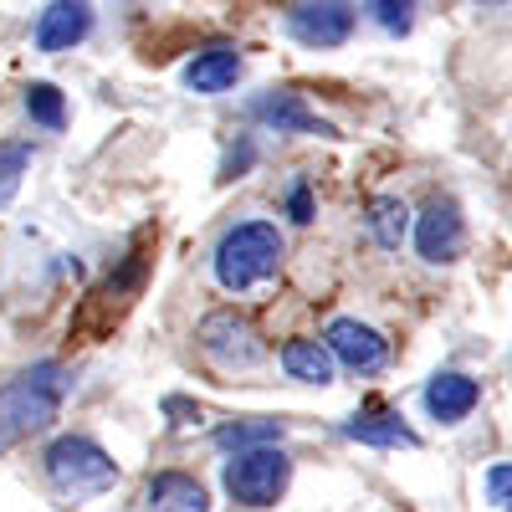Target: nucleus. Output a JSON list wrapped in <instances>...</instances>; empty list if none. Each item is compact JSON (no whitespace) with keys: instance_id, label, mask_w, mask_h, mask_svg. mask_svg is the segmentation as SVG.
Here are the masks:
<instances>
[{"instance_id":"1","label":"nucleus","mask_w":512,"mask_h":512,"mask_svg":"<svg viewBox=\"0 0 512 512\" xmlns=\"http://www.w3.org/2000/svg\"><path fill=\"white\" fill-rule=\"evenodd\" d=\"M67 390H72V379L57 359H41V364L21 369L11 384H0V456L21 446L26 436L47 431L67 400Z\"/></svg>"},{"instance_id":"2","label":"nucleus","mask_w":512,"mask_h":512,"mask_svg":"<svg viewBox=\"0 0 512 512\" xmlns=\"http://www.w3.org/2000/svg\"><path fill=\"white\" fill-rule=\"evenodd\" d=\"M282 256H287V241H282V231L272 221H241L216 246V282L241 297L251 287L272 282L277 267H282Z\"/></svg>"},{"instance_id":"3","label":"nucleus","mask_w":512,"mask_h":512,"mask_svg":"<svg viewBox=\"0 0 512 512\" xmlns=\"http://www.w3.org/2000/svg\"><path fill=\"white\" fill-rule=\"evenodd\" d=\"M47 466V482L57 487V497L82 502V497H103L118 482V461L93 441V436H57L41 456Z\"/></svg>"},{"instance_id":"4","label":"nucleus","mask_w":512,"mask_h":512,"mask_svg":"<svg viewBox=\"0 0 512 512\" xmlns=\"http://www.w3.org/2000/svg\"><path fill=\"white\" fill-rule=\"evenodd\" d=\"M221 482H226V497H231L236 507H277V497H282L287 482H292V456H287L277 441L246 446V451H236V456L226 461Z\"/></svg>"},{"instance_id":"5","label":"nucleus","mask_w":512,"mask_h":512,"mask_svg":"<svg viewBox=\"0 0 512 512\" xmlns=\"http://www.w3.org/2000/svg\"><path fill=\"white\" fill-rule=\"evenodd\" d=\"M200 354L216 364V369H226V374H241V369H256L267 359V349H262V338H256V328L236 313V308H221V313H210L205 323H200Z\"/></svg>"},{"instance_id":"6","label":"nucleus","mask_w":512,"mask_h":512,"mask_svg":"<svg viewBox=\"0 0 512 512\" xmlns=\"http://www.w3.org/2000/svg\"><path fill=\"white\" fill-rule=\"evenodd\" d=\"M282 26L292 41L313 52H333L354 36V0H292L282 11Z\"/></svg>"},{"instance_id":"7","label":"nucleus","mask_w":512,"mask_h":512,"mask_svg":"<svg viewBox=\"0 0 512 512\" xmlns=\"http://www.w3.org/2000/svg\"><path fill=\"white\" fill-rule=\"evenodd\" d=\"M251 118L256 123H267L277 128V134H318V139H338V128L328 118H318L303 93H292V88H267V93H256L251 98Z\"/></svg>"},{"instance_id":"8","label":"nucleus","mask_w":512,"mask_h":512,"mask_svg":"<svg viewBox=\"0 0 512 512\" xmlns=\"http://www.w3.org/2000/svg\"><path fill=\"white\" fill-rule=\"evenodd\" d=\"M323 344H328L333 364H344L354 374H374V369H384V359H390V344L359 318H333Z\"/></svg>"},{"instance_id":"9","label":"nucleus","mask_w":512,"mask_h":512,"mask_svg":"<svg viewBox=\"0 0 512 512\" xmlns=\"http://www.w3.org/2000/svg\"><path fill=\"white\" fill-rule=\"evenodd\" d=\"M88 31H93V6L88 0H52V6L36 16L31 41H36V52L57 57V52H72Z\"/></svg>"},{"instance_id":"10","label":"nucleus","mask_w":512,"mask_h":512,"mask_svg":"<svg viewBox=\"0 0 512 512\" xmlns=\"http://www.w3.org/2000/svg\"><path fill=\"white\" fill-rule=\"evenodd\" d=\"M461 246H466V226H461L456 200H431L425 216H420V226H415V251L431 267H441V262H456Z\"/></svg>"},{"instance_id":"11","label":"nucleus","mask_w":512,"mask_h":512,"mask_svg":"<svg viewBox=\"0 0 512 512\" xmlns=\"http://www.w3.org/2000/svg\"><path fill=\"white\" fill-rule=\"evenodd\" d=\"M425 415L441 420V425H461L466 415H472L482 405V384L472 374H461V369H441L431 384H425Z\"/></svg>"},{"instance_id":"12","label":"nucleus","mask_w":512,"mask_h":512,"mask_svg":"<svg viewBox=\"0 0 512 512\" xmlns=\"http://www.w3.org/2000/svg\"><path fill=\"white\" fill-rule=\"evenodd\" d=\"M236 82H241V52H236V47H205V52H195V62L185 67V88H190V93H205V98L231 93Z\"/></svg>"},{"instance_id":"13","label":"nucleus","mask_w":512,"mask_h":512,"mask_svg":"<svg viewBox=\"0 0 512 512\" xmlns=\"http://www.w3.org/2000/svg\"><path fill=\"white\" fill-rule=\"evenodd\" d=\"M344 436L349 441H364V446H405V451L420 446V436L410 431V425L400 415H390V410H379V405H369L364 415L344 420Z\"/></svg>"},{"instance_id":"14","label":"nucleus","mask_w":512,"mask_h":512,"mask_svg":"<svg viewBox=\"0 0 512 512\" xmlns=\"http://www.w3.org/2000/svg\"><path fill=\"white\" fill-rule=\"evenodd\" d=\"M149 512H210V497L185 472H159L149 482Z\"/></svg>"},{"instance_id":"15","label":"nucleus","mask_w":512,"mask_h":512,"mask_svg":"<svg viewBox=\"0 0 512 512\" xmlns=\"http://www.w3.org/2000/svg\"><path fill=\"white\" fill-rule=\"evenodd\" d=\"M282 369L303 384H333L338 364H333L328 344H318V338H292V344H282Z\"/></svg>"},{"instance_id":"16","label":"nucleus","mask_w":512,"mask_h":512,"mask_svg":"<svg viewBox=\"0 0 512 512\" xmlns=\"http://www.w3.org/2000/svg\"><path fill=\"white\" fill-rule=\"evenodd\" d=\"M369 231H374V241H379L384 251H400V241H405V231H410V205H405L400 195H379V200L369 205Z\"/></svg>"},{"instance_id":"17","label":"nucleus","mask_w":512,"mask_h":512,"mask_svg":"<svg viewBox=\"0 0 512 512\" xmlns=\"http://www.w3.org/2000/svg\"><path fill=\"white\" fill-rule=\"evenodd\" d=\"M282 441V420H241V425H221L216 446L221 451H246V446H267Z\"/></svg>"},{"instance_id":"18","label":"nucleus","mask_w":512,"mask_h":512,"mask_svg":"<svg viewBox=\"0 0 512 512\" xmlns=\"http://www.w3.org/2000/svg\"><path fill=\"white\" fill-rule=\"evenodd\" d=\"M26 113H31V123H41V128H67V98L52 88V82H31L26 88Z\"/></svg>"},{"instance_id":"19","label":"nucleus","mask_w":512,"mask_h":512,"mask_svg":"<svg viewBox=\"0 0 512 512\" xmlns=\"http://www.w3.org/2000/svg\"><path fill=\"white\" fill-rule=\"evenodd\" d=\"M26 169H31V149L26 144H0V205L16 200Z\"/></svg>"},{"instance_id":"20","label":"nucleus","mask_w":512,"mask_h":512,"mask_svg":"<svg viewBox=\"0 0 512 512\" xmlns=\"http://www.w3.org/2000/svg\"><path fill=\"white\" fill-rule=\"evenodd\" d=\"M415 6L420 0H364V11L374 16V26L390 31V36H405L415 26Z\"/></svg>"},{"instance_id":"21","label":"nucleus","mask_w":512,"mask_h":512,"mask_svg":"<svg viewBox=\"0 0 512 512\" xmlns=\"http://www.w3.org/2000/svg\"><path fill=\"white\" fill-rule=\"evenodd\" d=\"M487 502L512 512V466H492L487 472Z\"/></svg>"},{"instance_id":"22","label":"nucleus","mask_w":512,"mask_h":512,"mask_svg":"<svg viewBox=\"0 0 512 512\" xmlns=\"http://www.w3.org/2000/svg\"><path fill=\"white\" fill-rule=\"evenodd\" d=\"M287 216H292L297 226H308V221H313V190H308L303 180L287 190Z\"/></svg>"},{"instance_id":"23","label":"nucleus","mask_w":512,"mask_h":512,"mask_svg":"<svg viewBox=\"0 0 512 512\" xmlns=\"http://www.w3.org/2000/svg\"><path fill=\"white\" fill-rule=\"evenodd\" d=\"M477 6H512V0H477Z\"/></svg>"}]
</instances>
